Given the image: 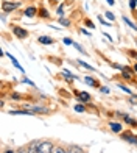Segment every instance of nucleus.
Instances as JSON below:
<instances>
[{"label": "nucleus", "mask_w": 137, "mask_h": 153, "mask_svg": "<svg viewBox=\"0 0 137 153\" xmlns=\"http://www.w3.org/2000/svg\"><path fill=\"white\" fill-rule=\"evenodd\" d=\"M11 27H13V33H14L16 38L25 39L27 36H28V31H27L25 28H22V27H19V25H11Z\"/></svg>", "instance_id": "f257e3e1"}, {"label": "nucleus", "mask_w": 137, "mask_h": 153, "mask_svg": "<svg viewBox=\"0 0 137 153\" xmlns=\"http://www.w3.org/2000/svg\"><path fill=\"white\" fill-rule=\"evenodd\" d=\"M20 6V2H3L2 3V10L3 13H10V11H14Z\"/></svg>", "instance_id": "f03ea898"}, {"label": "nucleus", "mask_w": 137, "mask_h": 153, "mask_svg": "<svg viewBox=\"0 0 137 153\" xmlns=\"http://www.w3.org/2000/svg\"><path fill=\"white\" fill-rule=\"evenodd\" d=\"M53 149L55 147L50 141H42L41 142V147H39V153H52Z\"/></svg>", "instance_id": "7ed1b4c3"}, {"label": "nucleus", "mask_w": 137, "mask_h": 153, "mask_svg": "<svg viewBox=\"0 0 137 153\" xmlns=\"http://www.w3.org/2000/svg\"><path fill=\"white\" fill-rule=\"evenodd\" d=\"M27 109L33 111L34 116H36V114H47V113H49V108H45V106H38V105H34V106H27Z\"/></svg>", "instance_id": "20e7f679"}, {"label": "nucleus", "mask_w": 137, "mask_h": 153, "mask_svg": "<svg viewBox=\"0 0 137 153\" xmlns=\"http://www.w3.org/2000/svg\"><path fill=\"white\" fill-rule=\"evenodd\" d=\"M10 114L11 116H34V113L33 111H30V109H17V111H14V109H10Z\"/></svg>", "instance_id": "39448f33"}, {"label": "nucleus", "mask_w": 137, "mask_h": 153, "mask_svg": "<svg viewBox=\"0 0 137 153\" xmlns=\"http://www.w3.org/2000/svg\"><path fill=\"white\" fill-rule=\"evenodd\" d=\"M39 147H41V141H33L27 147V153H39Z\"/></svg>", "instance_id": "423d86ee"}, {"label": "nucleus", "mask_w": 137, "mask_h": 153, "mask_svg": "<svg viewBox=\"0 0 137 153\" xmlns=\"http://www.w3.org/2000/svg\"><path fill=\"white\" fill-rule=\"evenodd\" d=\"M122 139H125L129 144H137V137L133 133H122Z\"/></svg>", "instance_id": "0eeeda50"}, {"label": "nucleus", "mask_w": 137, "mask_h": 153, "mask_svg": "<svg viewBox=\"0 0 137 153\" xmlns=\"http://www.w3.org/2000/svg\"><path fill=\"white\" fill-rule=\"evenodd\" d=\"M77 97H78L80 102H84V103H87V102L92 100L91 94H87V92H77Z\"/></svg>", "instance_id": "6e6552de"}, {"label": "nucleus", "mask_w": 137, "mask_h": 153, "mask_svg": "<svg viewBox=\"0 0 137 153\" xmlns=\"http://www.w3.org/2000/svg\"><path fill=\"white\" fill-rule=\"evenodd\" d=\"M38 13H39V11L36 10V6H28V8L24 11V14H25L27 17H33V16H36Z\"/></svg>", "instance_id": "1a4fd4ad"}, {"label": "nucleus", "mask_w": 137, "mask_h": 153, "mask_svg": "<svg viewBox=\"0 0 137 153\" xmlns=\"http://www.w3.org/2000/svg\"><path fill=\"white\" fill-rule=\"evenodd\" d=\"M8 56H10V59H11V62H13V64H14V67H16V69H19V71H20V72H22V74L25 75V71H24V67H22V66H20V64H19V61H17V59H16L14 56H13V55H11V53H8Z\"/></svg>", "instance_id": "9d476101"}, {"label": "nucleus", "mask_w": 137, "mask_h": 153, "mask_svg": "<svg viewBox=\"0 0 137 153\" xmlns=\"http://www.w3.org/2000/svg\"><path fill=\"white\" fill-rule=\"evenodd\" d=\"M109 127H111V130L114 131V133H122V130H123V127L120 123H117V122H111V123H109Z\"/></svg>", "instance_id": "9b49d317"}, {"label": "nucleus", "mask_w": 137, "mask_h": 153, "mask_svg": "<svg viewBox=\"0 0 137 153\" xmlns=\"http://www.w3.org/2000/svg\"><path fill=\"white\" fill-rule=\"evenodd\" d=\"M38 41H39L41 44H44V45H50V44H53V39H52L50 36H41Z\"/></svg>", "instance_id": "f8f14e48"}, {"label": "nucleus", "mask_w": 137, "mask_h": 153, "mask_svg": "<svg viewBox=\"0 0 137 153\" xmlns=\"http://www.w3.org/2000/svg\"><path fill=\"white\" fill-rule=\"evenodd\" d=\"M66 153H83V150H81L78 145H70L68 150H66Z\"/></svg>", "instance_id": "ddd939ff"}, {"label": "nucleus", "mask_w": 137, "mask_h": 153, "mask_svg": "<svg viewBox=\"0 0 137 153\" xmlns=\"http://www.w3.org/2000/svg\"><path fill=\"white\" fill-rule=\"evenodd\" d=\"M123 120H125L126 123H129V125H134V127H137V120H136V119H131V117H129L128 114L123 116Z\"/></svg>", "instance_id": "4468645a"}, {"label": "nucleus", "mask_w": 137, "mask_h": 153, "mask_svg": "<svg viewBox=\"0 0 137 153\" xmlns=\"http://www.w3.org/2000/svg\"><path fill=\"white\" fill-rule=\"evenodd\" d=\"M123 22H125L128 27H129V28H133V30H137V27H136V24L133 22V20L131 19H128V17H123Z\"/></svg>", "instance_id": "2eb2a0df"}, {"label": "nucleus", "mask_w": 137, "mask_h": 153, "mask_svg": "<svg viewBox=\"0 0 137 153\" xmlns=\"http://www.w3.org/2000/svg\"><path fill=\"white\" fill-rule=\"evenodd\" d=\"M77 62H78V64H80L81 67H86V69H87V71H95V67H92L91 64H87V62H86V61H81V59H78Z\"/></svg>", "instance_id": "dca6fc26"}, {"label": "nucleus", "mask_w": 137, "mask_h": 153, "mask_svg": "<svg viewBox=\"0 0 137 153\" xmlns=\"http://www.w3.org/2000/svg\"><path fill=\"white\" fill-rule=\"evenodd\" d=\"M63 74L66 75V78H67L68 81H72V80H75V78H77V76H75V75H73L72 72H68L67 69H64V71H63Z\"/></svg>", "instance_id": "f3484780"}, {"label": "nucleus", "mask_w": 137, "mask_h": 153, "mask_svg": "<svg viewBox=\"0 0 137 153\" xmlns=\"http://www.w3.org/2000/svg\"><path fill=\"white\" fill-rule=\"evenodd\" d=\"M72 45H73L75 48H77V50H78L80 53H83V55H86V56H87V53H86V50L83 48V45H81V44H78V42H73Z\"/></svg>", "instance_id": "a211bd4d"}, {"label": "nucleus", "mask_w": 137, "mask_h": 153, "mask_svg": "<svg viewBox=\"0 0 137 153\" xmlns=\"http://www.w3.org/2000/svg\"><path fill=\"white\" fill-rule=\"evenodd\" d=\"M84 83H86V85H91V86H98V83L95 81L94 78H91V76H86V78H84Z\"/></svg>", "instance_id": "6ab92c4d"}, {"label": "nucleus", "mask_w": 137, "mask_h": 153, "mask_svg": "<svg viewBox=\"0 0 137 153\" xmlns=\"http://www.w3.org/2000/svg\"><path fill=\"white\" fill-rule=\"evenodd\" d=\"M122 75H123V78H125V80H131L133 78V75H131V72H129L128 67L125 69V71H122Z\"/></svg>", "instance_id": "aec40b11"}, {"label": "nucleus", "mask_w": 137, "mask_h": 153, "mask_svg": "<svg viewBox=\"0 0 137 153\" xmlns=\"http://www.w3.org/2000/svg\"><path fill=\"white\" fill-rule=\"evenodd\" d=\"M59 24L63 27H68V25H70V20L66 19V17H59Z\"/></svg>", "instance_id": "412c9836"}, {"label": "nucleus", "mask_w": 137, "mask_h": 153, "mask_svg": "<svg viewBox=\"0 0 137 153\" xmlns=\"http://www.w3.org/2000/svg\"><path fill=\"white\" fill-rule=\"evenodd\" d=\"M119 89H122L123 92H126V94H129V95H133V91L129 89L128 86H123V85H119Z\"/></svg>", "instance_id": "4be33fe9"}, {"label": "nucleus", "mask_w": 137, "mask_h": 153, "mask_svg": "<svg viewBox=\"0 0 137 153\" xmlns=\"http://www.w3.org/2000/svg\"><path fill=\"white\" fill-rule=\"evenodd\" d=\"M39 16H41V17H49L50 14H49V11H47L45 8H41V10H39Z\"/></svg>", "instance_id": "5701e85b"}, {"label": "nucleus", "mask_w": 137, "mask_h": 153, "mask_svg": "<svg viewBox=\"0 0 137 153\" xmlns=\"http://www.w3.org/2000/svg\"><path fill=\"white\" fill-rule=\"evenodd\" d=\"M75 111H77V113H84L86 108L83 105H75Z\"/></svg>", "instance_id": "b1692460"}, {"label": "nucleus", "mask_w": 137, "mask_h": 153, "mask_svg": "<svg viewBox=\"0 0 137 153\" xmlns=\"http://www.w3.org/2000/svg\"><path fill=\"white\" fill-rule=\"evenodd\" d=\"M114 69H119V71H125V69H126V66H122V64H115V62H114V64H111Z\"/></svg>", "instance_id": "393cba45"}, {"label": "nucleus", "mask_w": 137, "mask_h": 153, "mask_svg": "<svg viewBox=\"0 0 137 153\" xmlns=\"http://www.w3.org/2000/svg\"><path fill=\"white\" fill-rule=\"evenodd\" d=\"M105 14H106V17H108L109 20H111V22H112V20L115 19V16H114V13H111V11H108V13H105Z\"/></svg>", "instance_id": "a878e982"}, {"label": "nucleus", "mask_w": 137, "mask_h": 153, "mask_svg": "<svg viewBox=\"0 0 137 153\" xmlns=\"http://www.w3.org/2000/svg\"><path fill=\"white\" fill-rule=\"evenodd\" d=\"M136 6H137V0H129V8L136 10Z\"/></svg>", "instance_id": "bb28decb"}, {"label": "nucleus", "mask_w": 137, "mask_h": 153, "mask_svg": "<svg viewBox=\"0 0 137 153\" xmlns=\"http://www.w3.org/2000/svg\"><path fill=\"white\" fill-rule=\"evenodd\" d=\"M22 81H24V83H27V85H30V86H33V88L36 86V85H34V83H33L31 80H28V78H27V76H24V80H22Z\"/></svg>", "instance_id": "cd10ccee"}, {"label": "nucleus", "mask_w": 137, "mask_h": 153, "mask_svg": "<svg viewBox=\"0 0 137 153\" xmlns=\"http://www.w3.org/2000/svg\"><path fill=\"white\" fill-rule=\"evenodd\" d=\"M100 91H101L103 94H109V92H111V89L106 88V86H101V88H100Z\"/></svg>", "instance_id": "c85d7f7f"}, {"label": "nucleus", "mask_w": 137, "mask_h": 153, "mask_svg": "<svg viewBox=\"0 0 137 153\" xmlns=\"http://www.w3.org/2000/svg\"><path fill=\"white\" fill-rule=\"evenodd\" d=\"M11 99H14V100H22L24 97L20 95V94H11Z\"/></svg>", "instance_id": "c756f323"}, {"label": "nucleus", "mask_w": 137, "mask_h": 153, "mask_svg": "<svg viewBox=\"0 0 137 153\" xmlns=\"http://www.w3.org/2000/svg\"><path fill=\"white\" fill-rule=\"evenodd\" d=\"M58 16H59V17H64V10H63V5H61L59 8H58Z\"/></svg>", "instance_id": "7c9ffc66"}, {"label": "nucleus", "mask_w": 137, "mask_h": 153, "mask_svg": "<svg viewBox=\"0 0 137 153\" xmlns=\"http://www.w3.org/2000/svg\"><path fill=\"white\" fill-rule=\"evenodd\" d=\"M63 41H64V44H66V45H72V44H73V41H72V39H68V38H64Z\"/></svg>", "instance_id": "2f4dec72"}, {"label": "nucleus", "mask_w": 137, "mask_h": 153, "mask_svg": "<svg viewBox=\"0 0 137 153\" xmlns=\"http://www.w3.org/2000/svg\"><path fill=\"white\" fill-rule=\"evenodd\" d=\"M98 20H100V22H101L103 25H106V27H109V25H111V24H108V22H106V20L103 19V17H98Z\"/></svg>", "instance_id": "473e14b6"}, {"label": "nucleus", "mask_w": 137, "mask_h": 153, "mask_svg": "<svg viewBox=\"0 0 137 153\" xmlns=\"http://www.w3.org/2000/svg\"><path fill=\"white\" fill-rule=\"evenodd\" d=\"M80 31H81V33H83V34H86V36H91V31H87L86 28H81Z\"/></svg>", "instance_id": "72a5a7b5"}, {"label": "nucleus", "mask_w": 137, "mask_h": 153, "mask_svg": "<svg viewBox=\"0 0 137 153\" xmlns=\"http://www.w3.org/2000/svg\"><path fill=\"white\" fill-rule=\"evenodd\" d=\"M86 25L89 27V28H95V27H94V24L91 22V20H86Z\"/></svg>", "instance_id": "f704fd0d"}, {"label": "nucleus", "mask_w": 137, "mask_h": 153, "mask_svg": "<svg viewBox=\"0 0 137 153\" xmlns=\"http://www.w3.org/2000/svg\"><path fill=\"white\" fill-rule=\"evenodd\" d=\"M129 55H131V56H133L134 59H137V53H136L134 50H129Z\"/></svg>", "instance_id": "c9c22d12"}, {"label": "nucleus", "mask_w": 137, "mask_h": 153, "mask_svg": "<svg viewBox=\"0 0 137 153\" xmlns=\"http://www.w3.org/2000/svg\"><path fill=\"white\" fill-rule=\"evenodd\" d=\"M106 2H108V3H109V5H111V6H112V5H114V3H115V0H106Z\"/></svg>", "instance_id": "e433bc0d"}, {"label": "nucleus", "mask_w": 137, "mask_h": 153, "mask_svg": "<svg viewBox=\"0 0 137 153\" xmlns=\"http://www.w3.org/2000/svg\"><path fill=\"white\" fill-rule=\"evenodd\" d=\"M3 153H14V150H11V149H8V150H5Z\"/></svg>", "instance_id": "4c0bfd02"}, {"label": "nucleus", "mask_w": 137, "mask_h": 153, "mask_svg": "<svg viewBox=\"0 0 137 153\" xmlns=\"http://www.w3.org/2000/svg\"><path fill=\"white\" fill-rule=\"evenodd\" d=\"M133 71H134V72H137V64H134V66H133Z\"/></svg>", "instance_id": "58836bf2"}, {"label": "nucleus", "mask_w": 137, "mask_h": 153, "mask_svg": "<svg viewBox=\"0 0 137 153\" xmlns=\"http://www.w3.org/2000/svg\"><path fill=\"white\" fill-rule=\"evenodd\" d=\"M3 2H5V0H3Z\"/></svg>", "instance_id": "ea45409f"}]
</instances>
